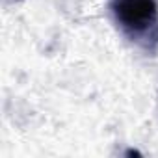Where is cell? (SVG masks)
<instances>
[{"label": "cell", "instance_id": "cell-1", "mask_svg": "<svg viewBox=\"0 0 158 158\" xmlns=\"http://www.w3.org/2000/svg\"><path fill=\"white\" fill-rule=\"evenodd\" d=\"M114 11L125 28L141 32L152 24L156 17V4L154 0H115Z\"/></svg>", "mask_w": 158, "mask_h": 158}]
</instances>
